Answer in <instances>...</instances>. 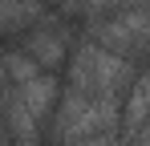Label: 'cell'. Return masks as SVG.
Instances as JSON below:
<instances>
[{"label": "cell", "instance_id": "1", "mask_svg": "<svg viewBox=\"0 0 150 146\" xmlns=\"http://www.w3.org/2000/svg\"><path fill=\"white\" fill-rule=\"evenodd\" d=\"M41 4L37 0H0V28L4 33H16V28H28L33 21H41Z\"/></svg>", "mask_w": 150, "mask_h": 146}, {"label": "cell", "instance_id": "2", "mask_svg": "<svg viewBox=\"0 0 150 146\" xmlns=\"http://www.w3.org/2000/svg\"><path fill=\"white\" fill-rule=\"evenodd\" d=\"M25 49L37 57V65H57V57L65 53V37H61V28H41V33H33L25 41Z\"/></svg>", "mask_w": 150, "mask_h": 146}]
</instances>
